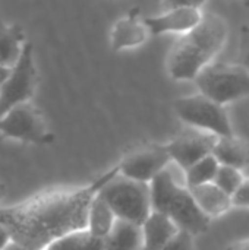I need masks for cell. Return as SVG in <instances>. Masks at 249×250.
<instances>
[{"mask_svg": "<svg viewBox=\"0 0 249 250\" xmlns=\"http://www.w3.org/2000/svg\"><path fill=\"white\" fill-rule=\"evenodd\" d=\"M44 250H104V239L95 237L88 229H84L54 240Z\"/></svg>", "mask_w": 249, "mask_h": 250, "instance_id": "19", "label": "cell"}, {"mask_svg": "<svg viewBox=\"0 0 249 250\" xmlns=\"http://www.w3.org/2000/svg\"><path fill=\"white\" fill-rule=\"evenodd\" d=\"M0 135L26 145L47 146L54 142L43 111L32 103H22L7 110L0 117Z\"/></svg>", "mask_w": 249, "mask_h": 250, "instance_id": "6", "label": "cell"}, {"mask_svg": "<svg viewBox=\"0 0 249 250\" xmlns=\"http://www.w3.org/2000/svg\"><path fill=\"white\" fill-rule=\"evenodd\" d=\"M229 35L227 22L217 13H204L203 21L181 35L166 59V70L173 81L194 82L200 72L214 62Z\"/></svg>", "mask_w": 249, "mask_h": 250, "instance_id": "2", "label": "cell"}, {"mask_svg": "<svg viewBox=\"0 0 249 250\" xmlns=\"http://www.w3.org/2000/svg\"><path fill=\"white\" fill-rule=\"evenodd\" d=\"M25 44L23 28L19 23H6L0 19V64L12 69L19 62Z\"/></svg>", "mask_w": 249, "mask_h": 250, "instance_id": "16", "label": "cell"}, {"mask_svg": "<svg viewBox=\"0 0 249 250\" xmlns=\"http://www.w3.org/2000/svg\"><path fill=\"white\" fill-rule=\"evenodd\" d=\"M12 242V236L7 231V229L0 223V250H4V248Z\"/></svg>", "mask_w": 249, "mask_h": 250, "instance_id": "26", "label": "cell"}, {"mask_svg": "<svg viewBox=\"0 0 249 250\" xmlns=\"http://www.w3.org/2000/svg\"><path fill=\"white\" fill-rule=\"evenodd\" d=\"M173 110L188 127L200 129L216 136H230L235 133L225 105L201 92L176 98L173 101Z\"/></svg>", "mask_w": 249, "mask_h": 250, "instance_id": "7", "label": "cell"}, {"mask_svg": "<svg viewBox=\"0 0 249 250\" xmlns=\"http://www.w3.org/2000/svg\"><path fill=\"white\" fill-rule=\"evenodd\" d=\"M142 249H144V237H142L141 226L117 218L112 231L104 239V250Z\"/></svg>", "mask_w": 249, "mask_h": 250, "instance_id": "17", "label": "cell"}, {"mask_svg": "<svg viewBox=\"0 0 249 250\" xmlns=\"http://www.w3.org/2000/svg\"><path fill=\"white\" fill-rule=\"evenodd\" d=\"M163 250H195L194 249V236L188 231L179 230V233L164 246Z\"/></svg>", "mask_w": 249, "mask_h": 250, "instance_id": "22", "label": "cell"}, {"mask_svg": "<svg viewBox=\"0 0 249 250\" xmlns=\"http://www.w3.org/2000/svg\"><path fill=\"white\" fill-rule=\"evenodd\" d=\"M117 221L116 214L113 212V209L110 208V205L103 199V196L98 193L90 208V214H88V231L91 234H94L95 237L100 239H106L109 236V233L112 231L114 223Z\"/></svg>", "mask_w": 249, "mask_h": 250, "instance_id": "18", "label": "cell"}, {"mask_svg": "<svg viewBox=\"0 0 249 250\" xmlns=\"http://www.w3.org/2000/svg\"><path fill=\"white\" fill-rule=\"evenodd\" d=\"M170 163L172 157L166 144L144 142L132 146L117 163V167L119 173L128 179L151 183Z\"/></svg>", "mask_w": 249, "mask_h": 250, "instance_id": "9", "label": "cell"}, {"mask_svg": "<svg viewBox=\"0 0 249 250\" xmlns=\"http://www.w3.org/2000/svg\"><path fill=\"white\" fill-rule=\"evenodd\" d=\"M245 177L242 174V170L230 167V166H223L220 164L219 171L216 174L214 183L223 189L226 193H229L230 196H233L236 193V190L241 188V185L244 183Z\"/></svg>", "mask_w": 249, "mask_h": 250, "instance_id": "21", "label": "cell"}, {"mask_svg": "<svg viewBox=\"0 0 249 250\" xmlns=\"http://www.w3.org/2000/svg\"><path fill=\"white\" fill-rule=\"evenodd\" d=\"M38 85L34 60V44L26 41L19 62L10 69L7 79L0 86V117L12 107L32 101Z\"/></svg>", "mask_w": 249, "mask_h": 250, "instance_id": "8", "label": "cell"}, {"mask_svg": "<svg viewBox=\"0 0 249 250\" xmlns=\"http://www.w3.org/2000/svg\"><path fill=\"white\" fill-rule=\"evenodd\" d=\"M4 196H6V186L0 182V208L3 207L1 204H3V199H4Z\"/></svg>", "mask_w": 249, "mask_h": 250, "instance_id": "30", "label": "cell"}, {"mask_svg": "<svg viewBox=\"0 0 249 250\" xmlns=\"http://www.w3.org/2000/svg\"><path fill=\"white\" fill-rule=\"evenodd\" d=\"M100 195L119 220L142 226L153 212L150 183L128 179L120 173L100 190Z\"/></svg>", "mask_w": 249, "mask_h": 250, "instance_id": "5", "label": "cell"}, {"mask_svg": "<svg viewBox=\"0 0 249 250\" xmlns=\"http://www.w3.org/2000/svg\"><path fill=\"white\" fill-rule=\"evenodd\" d=\"M213 155L223 166L245 170L249 167V142L235 133L230 136H219Z\"/></svg>", "mask_w": 249, "mask_h": 250, "instance_id": "15", "label": "cell"}, {"mask_svg": "<svg viewBox=\"0 0 249 250\" xmlns=\"http://www.w3.org/2000/svg\"><path fill=\"white\" fill-rule=\"evenodd\" d=\"M219 167H220V163L217 161V158L213 154L207 155L205 158L200 160L198 163H195L194 166H191L188 170L183 171L186 186L195 188V186L214 182Z\"/></svg>", "mask_w": 249, "mask_h": 250, "instance_id": "20", "label": "cell"}, {"mask_svg": "<svg viewBox=\"0 0 249 250\" xmlns=\"http://www.w3.org/2000/svg\"><path fill=\"white\" fill-rule=\"evenodd\" d=\"M238 63L249 70V26H242L238 41Z\"/></svg>", "mask_w": 249, "mask_h": 250, "instance_id": "23", "label": "cell"}, {"mask_svg": "<svg viewBox=\"0 0 249 250\" xmlns=\"http://www.w3.org/2000/svg\"><path fill=\"white\" fill-rule=\"evenodd\" d=\"M245 6H247V7H249V0H245Z\"/></svg>", "mask_w": 249, "mask_h": 250, "instance_id": "31", "label": "cell"}, {"mask_svg": "<svg viewBox=\"0 0 249 250\" xmlns=\"http://www.w3.org/2000/svg\"><path fill=\"white\" fill-rule=\"evenodd\" d=\"M203 18L204 12L200 7H173L166 9L158 15L144 16L151 37H160L164 34L183 35L194 29Z\"/></svg>", "mask_w": 249, "mask_h": 250, "instance_id": "12", "label": "cell"}, {"mask_svg": "<svg viewBox=\"0 0 249 250\" xmlns=\"http://www.w3.org/2000/svg\"><path fill=\"white\" fill-rule=\"evenodd\" d=\"M4 250H31V249H28L26 246H23V245H21V243H18V242L12 240V242L4 248Z\"/></svg>", "mask_w": 249, "mask_h": 250, "instance_id": "28", "label": "cell"}, {"mask_svg": "<svg viewBox=\"0 0 249 250\" xmlns=\"http://www.w3.org/2000/svg\"><path fill=\"white\" fill-rule=\"evenodd\" d=\"M217 138L213 133L189 127L170 139L166 148L172 157V163L185 171L200 160L213 154Z\"/></svg>", "mask_w": 249, "mask_h": 250, "instance_id": "10", "label": "cell"}, {"mask_svg": "<svg viewBox=\"0 0 249 250\" xmlns=\"http://www.w3.org/2000/svg\"><path fill=\"white\" fill-rule=\"evenodd\" d=\"M226 250H249V239L241 240V242H236V243L227 246Z\"/></svg>", "mask_w": 249, "mask_h": 250, "instance_id": "27", "label": "cell"}, {"mask_svg": "<svg viewBox=\"0 0 249 250\" xmlns=\"http://www.w3.org/2000/svg\"><path fill=\"white\" fill-rule=\"evenodd\" d=\"M197 205L201 208V211L213 218L225 215L232 207H233V199L229 193H226L223 189H220L214 182L205 183L201 186L189 188Z\"/></svg>", "mask_w": 249, "mask_h": 250, "instance_id": "14", "label": "cell"}, {"mask_svg": "<svg viewBox=\"0 0 249 250\" xmlns=\"http://www.w3.org/2000/svg\"><path fill=\"white\" fill-rule=\"evenodd\" d=\"M141 229L144 237L142 250H163L181 230L170 217L158 211H153Z\"/></svg>", "mask_w": 249, "mask_h": 250, "instance_id": "13", "label": "cell"}, {"mask_svg": "<svg viewBox=\"0 0 249 250\" xmlns=\"http://www.w3.org/2000/svg\"><path fill=\"white\" fill-rule=\"evenodd\" d=\"M119 174L117 164L84 186H54L0 208V223L12 240L31 250H44L54 240L84 230L94 198Z\"/></svg>", "mask_w": 249, "mask_h": 250, "instance_id": "1", "label": "cell"}, {"mask_svg": "<svg viewBox=\"0 0 249 250\" xmlns=\"http://www.w3.org/2000/svg\"><path fill=\"white\" fill-rule=\"evenodd\" d=\"M150 38L151 32L138 7L119 18L110 29V47L114 53L138 48Z\"/></svg>", "mask_w": 249, "mask_h": 250, "instance_id": "11", "label": "cell"}, {"mask_svg": "<svg viewBox=\"0 0 249 250\" xmlns=\"http://www.w3.org/2000/svg\"><path fill=\"white\" fill-rule=\"evenodd\" d=\"M198 92L222 105L249 97V70L241 63L213 62L195 78Z\"/></svg>", "mask_w": 249, "mask_h": 250, "instance_id": "4", "label": "cell"}, {"mask_svg": "<svg viewBox=\"0 0 249 250\" xmlns=\"http://www.w3.org/2000/svg\"><path fill=\"white\" fill-rule=\"evenodd\" d=\"M233 199V207L239 208H249V177L244 180L241 188L236 190V193L232 196Z\"/></svg>", "mask_w": 249, "mask_h": 250, "instance_id": "24", "label": "cell"}, {"mask_svg": "<svg viewBox=\"0 0 249 250\" xmlns=\"http://www.w3.org/2000/svg\"><path fill=\"white\" fill-rule=\"evenodd\" d=\"M9 73H10V69H7V67H4V66H1V64H0V86H1V85H3V82L7 79Z\"/></svg>", "mask_w": 249, "mask_h": 250, "instance_id": "29", "label": "cell"}, {"mask_svg": "<svg viewBox=\"0 0 249 250\" xmlns=\"http://www.w3.org/2000/svg\"><path fill=\"white\" fill-rule=\"evenodd\" d=\"M208 0H161V9H173V7H203Z\"/></svg>", "mask_w": 249, "mask_h": 250, "instance_id": "25", "label": "cell"}, {"mask_svg": "<svg viewBox=\"0 0 249 250\" xmlns=\"http://www.w3.org/2000/svg\"><path fill=\"white\" fill-rule=\"evenodd\" d=\"M150 188L153 211L170 217L181 230L188 231L195 237L204 234L210 229L211 218L197 205L186 183L178 182L169 167L150 183Z\"/></svg>", "mask_w": 249, "mask_h": 250, "instance_id": "3", "label": "cell"}]
</instances>
